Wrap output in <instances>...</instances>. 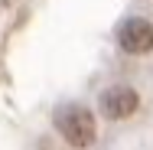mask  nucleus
Masks as SVG:
<instances>
[{"instance_id":"obj_1","label":"nucleus","mask_w":153,"mask_h":150,"mask_svg":"<svg viewBox=\"0 0 153 150\" xmlns=\"http://www.w3.org/2000/svg\"><path fill=\"white\" fill-rule=\"evenodd\" d=\"M56 127H59V134L72 144V147H91V144H94V134H98L91 111L75 108V104L62 108L59 114H56Z\"/></svg>"},{"instance_id":"obj_2","label":"nucleus","mask_w":153,"mask_h":150,"mask_svg":"<svg viewBox=\"0 0 153 150\" xmlns=\"http://www.w3.org/2000/svg\"><path fill=\"white\" fill-rule=\"evenodd\" d=\"M117 39H121L124 52H130V56H147L153 49V23L143 20V16H134V20H127L121 26Z\"/></svg>"},{"instance_id":"obj_3","label":"nucleus","mask_w":153,"mask_h":150,"mask_svg":"<svg viewBox=\"0 0 153 150\" xmlns=\"http://www.w3.org/2000/svg\"><path fill=\"white\" fill-rule=\"evenodd\" d=\"M137 108H140V95L134 88H127V85H114V88H108L101 95V111H104L111 121L130 118Z\"/></svg>"}]
</instances>
